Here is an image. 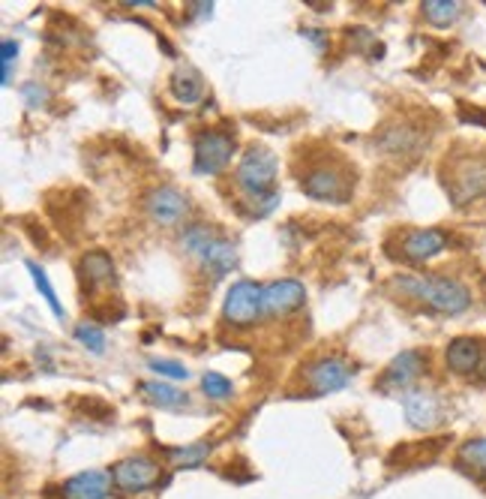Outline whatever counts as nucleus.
<instances>
[{
	"mask_svg": "<svg viewBox=\"0 0 486 499\" xmlns=\"http://www.w3.org/2000/svg\"><path fill=\"white\" fill-rule=\"evenodd\" d=\"M301 186L315 202L342 204L351 199V193H355V168L342 163L339 157L312 159V163L301 172Z\"/></svg>",
	"mask_w": 486,
	"mask_h": 499,
	"instance_id": "20e7f679",
	"label": "nucleus"
},
{
	"mask_svg": "<svg viewBox=\"0 0 486 499\" xmlns=\"http://www.w3.org/2000/svg\"><path fill=\"white\" fill-rule=\"evenodd\" d=\"M78 268H81V277H85L87 286H103V283L114 277V262L105 250H90V253H85L78 262Z\"/></svg>",
	"mask_w": 486,
	"mask_h": 499,
	"instance_id": "6ab92c4d",
	"label": "nucleus"
},
{
	"mask_svg": "<svg viewBox=\"0 0 486 499\" xmlns=\"http://www.w3.org/2000/svg\"><path fill=\"white\" fill-rule=\"evenodd\" d=\"M108 472L103 469H87L72 476L67 485H63V499H105L112 485H108Z\"/></svg>",
	"mask_w": 486,
	"mask_h": 499,
	"instance_id": "f3484780",
	"label": "nucleus"
},
{
	"mask_svg": "<svg viewBox=\"0 0 486 499\" xmlns=\"http://www.w3.org/2000/svg\"><path fill=\"white\" fill-rule=\"evenodd\" d=\"M15 55H18V42L15 40H4V46H0V60H4V67H13Z\"/></svg>",
	"mask_w": 486,
	"mask_h": 499,
	"instance_id": "cd10ccee",
	"label": "nucleus"
},
{
	"mask_svg": "<svg viewBox=\"0 0 486 499\" xmlns=\"http://www.w3.org/2000/svg\"><path fill=\"white\" fill-rule=\"evenodd\" d=\"M306 301V289L303 283L297 280H276L265 286V295H261V313L265 316H285L301 310Z\"/></svg>",
	"mask_w": 486,
	"mask_h": 499,
	"instance_id": "f8f14e48",
	"label": "nucleus"
},
{
	"mask_svg": "<svg viewBox=\"0 0 486 499\" xmlns=\"http://www.w3.org/2000/svg\"><path fill=\"white\" fill-rule=\"evenodd\" d=\"M139 388H141L144 400H150V404L159 406V409H180V406L189 404L186 391L171 388L168 382H141Z\"/></svg>",
	"mask_w": 486,
	"mask_h": 499,
	"instance_id": "aec40b11",
	"label": "nucleus"
},
{
	"mask_svg": "<svg viewBox=\"0 0 486 499\" xmlns=\"http://www.w3.org/2000/svg\"><path fill=\"white\" fill-rule=\"evenodd\" d=\"M112 478L123 494H141V490L157 485L159 467L150 458H141L139 454V458H126V460L117 463V467L112 469Z\"/></svg>",
	"mask_w": 486,
	"mask_h": 499,
	"instance_id": "9b49d317",
	"label": "nucleus"
},
{
	"mask_svg": "<svg viewBox=\"0 0 486 499\" xmlns=\"http://www.w3.org/2000/svg\"><path fill=\"white\" fill-rule=\"evenodd\" d=\"M474 379L486 382V346H483V358H481V367H477V373H474Z\"/></svg>",
	"mask_w": 486,
	"mask_h": 499,
	"instance_id": "c756f323",
	"label": "nucleus"
},
{
	"mask_svg": "<svg viewBox=\"0 0 486 499\" xmlns=\"http://www.w3.org/2000/svg\"><path fill=\"white\" fill-rule=\"evenodd\" d=\"M76 340L85 346V349L90 352H105V334H103V328L94 325V322H78L76 325Z\"/></svg>",
	"mask_w": 486,
	"mask_h": 499,
	"instance_id": "5701e85b",
	"label": "nucleus"
},
{
	"mask_svg": "<svg viewBox=\"0 0 486 499\" xmlns=\"http://www.w3.org/2000/svg\"><path fill=\"white\" fill-rule=\"evenodd\" d=\"M459 460L477 472H486V436L483 440H468L463 449H459Z\"/></svg>",
	"mask_w": 486,
	"mask_h": 499,
	"instance_id": "b1692460",
	"label": "nucleus"
},
{
	"mask_svg": "<svg viewBox=\"0 0 486 499\" xmlns=\"http://www.w3.org/2000/svg\"><path fill=\"white\" fill-rule=\"evenodd\" d=\"M168 91L180 105H195L204 96V82L193 67H180L168 78Z\"/></svg>",
	"mask_w": 486,
	"mask_h": 499,
	"instance_id": "a211bd4d",
	"label": "nucleus"
},
{
	"mask_svg": "<svg viewBox=\"0 0 486 499\" xmlns=\"http://www.w3.org/2000/svg\"><path fill=\"white\" fill-rule=\"evenodd\" d=\"M276 157L274 150H267L265 145H252L247 148V154L240 157L234 181H238L240 193L247 195L252 204H258V213H267L279 202V195L274 190L276 184Z\"/></svg>",
	"mask_w": 486,
	"mask_h": 499,
	"instance_id": "f257e3e1",
	"label": "nucleus"
},
{
	"mask_svg": "<svg viewBox=\"0 0 486 499\" xmlns=\"http://www.w3.org/2000/svg\"><path fill=\"white\" fill-rule=\"evenodd\" d=\"M207 454H211V445L195 442V445H186V449L171 451V460H175L177 467H198L202 460H207Z\"/></svg>",
	"mask_w": 486,
	"mask_h": 499,
	"instance_id": "a878e982",
	"label": "nucleus"
},
{
	"mask_svg": "<svg viewBox=\"0 0 486 499\" xmlns=\"http://www.w3.org/2000/svg\"><path fill=\"white\" fill-rule=\"evenodd\" d=\"M211 13H213L211 4H198V6H195V15H198V19H211Z\"/></svg>",
	"mask_w": 486,
	"mask_h": 499,
	"instance_id": "c85d7f7f",
	"label": "nucleus"
},
{
	"mask_svg": "<svg viewBox=\"0 0 486 499\" xmlns=\"http://www.w3.org/2000/svg\"><path fill=\"white\" fill-rule=\"evenodd\" d=\"M144 211H148V217L153 222H159V226H175L189 213V199L186 193H180L177 186H153V190L144 195Z\"/></svg>",
	"mask_w": 486,
	"mask_h": 499,
	"instance_id": "1a4fd4ad",
	"label": "nucleus"
},
{
	"mask_svg": "<svg viewBox=\"0 0 486 499\" xmlns=\"http://www.w3.org/2000/svg\"><path fill=\"white\" fill-rule=\"evenodd\" d=\"M423 355L418 349H405L400 352L396 358L387 364V370L382 373V379H378V388L382 391H391V388H409L414 379L423 373Z\"/></svg>",
	"mask_w": 486,
	"mask_h": 499,
	"instance_id": "2eb2a0df",
	"label": "nucleus"
},
{
	"mask_svg": "<svg viewBox=\"0 0 486 499\" xmlns=\"http://www.w3.org/2000/svg\"><path fill=\"white\" fill-rule=\"evenodd\" d=\"M180 247H184L213 280L225 277V274L238 265V247H234V240L222 238L220 229L204 226V222L189 226L184 235H180Z\"/></svg>",
	"mask_w": 486,
	"mask_h": 499,
	"instance_id": "f03ea898",
	"label": "nucleus"
},
{
	"mask_svg": "<svg viewBox=\"0 0 486 499\" xmlns=\"http://www.w3.org/2000/svg\"><path fill=\"white\" fill-rule=\"evenodd\" d=\"M202 391L211 400H229L231 397V379H225L222 373L207 370L202 377Z\"/></svg>",
	"mask_w": 486,
	"mask_h": 499,
	"instance_id": "393cba45",
	"label": "nucleus"
},
{
	"mask_svg": "<svg viewBox=\"0 0 486 499\" xmlns=\"http://www.w3.org/2000/svg\"><path fill=\"white\" fill-rule=\"evenodd\" d=\"M423 145H427V132H420L414 123H405V121L384 123L375 136V148L382 150V154H391L400 159L418 157Z\"/></svg>",
	"mask_w": 486,
	"mask_h": 499,
	"instance_id": "6e6552de",
	"label": "nucleus"
},
{
	"mask_svg": "<svg viewBox=\"0 0 486 499\" xmlns=\"http://www.w3.org/2000/svg\"><path fill=\"white\" fill-rule=\"evenodd\" d=\"M195 175H216L231 163L234 157V136L229 130H202L193 141Z\"/></svg>",
	"mask_w": 486,
	"mask_h": 499,
	"instance_id": "423d86ee",
	"label": "nucleus"
},
{
	"mask_svg": "<svg viewBox=\"0 0 486 499\" xmlns=\"http://www.w3.org/2000/svg\"><path fill=\"white\" fill-rule=\"evenodd\" d=\"M351 373L355 370H351V364L346 358L328 355V358H319L310 364V370H306V386H310L315 395H328V391L346 388Z\"/></svg>",
	"mask_w": 486,
	"mask_h": 499,
	"instance_id": "9d476101",
	"label": "nucleus"
},
{
	"mask_svg": "<svg viewBox=\"0 0 486 499\" xmlns=\"http://www.w3.org/2000/svg\"><path fill=\"white\" fill-rule=\"evenodd\" d=\"M150 370L157 373V377H168V379H186L189 370L184 367V364L177 361H162V358H153L150 361Z\"/></svg>",
	"mask_w": 486,
	"mask_h": 499,
	"instance_id": "bb28decb",
	"label": "nucleus"
},
{
	"mask_svg": "<svg viewBox=\"0 0 486 499\" xmlns=\"http://www.w3.org/2000/svg\"><path fill=\"white\" fill-rule=\"evenodd\" d=\"M423 15H427L436 28H447V24L456 22L459 4L456 0H427V4H423Z\"/></svg>",
	"mask_w": 486,
	"mask_h": 499,
	"instance_id": "412c9836",
	"label": "nucleus"
},
{
	"mask_svg": "<svg viewBox=\"0 0 486 499\" xmlns=\"http://www.w3.org/2000/svg\"><path fill=\"white\" fill-rule=\"evenodd\" d=\"M391 286L447 316L465 313L468 304H472V292L450 277H409V274H402V277H393Z\"/></svg>",
	"mask_w": 486,
	"mask_h": 499,
	"instance_id": "7ed1b4c3",
	"label": "nucleus"
},
{
	"mask_svg": "<svg viewBox=\"0 0 486 499\" xmlns=\"http://www.w3.org/2000/svg\"><path fill=\"white\" fill-rule=\"evenodd\" d=\"M261 295H265V286L256 280H238L225 295L222 304V316L225 322L234 328H249L256 325V319L261 316Z\"/></svg>",
	"mask_w": 486,
	"mask_h": 499,
	"instance_id": "0eeeda50",
	"label": "nucleus"
},
{
	"mask_svg": "<svg viewBox=\"0 0 486 499\" xmlns=\"http://www.w3.org/2000/svg\"><path fill=\"white\" fill-rule=\"evenodd\" d=\"M447 247V235L438 229H411L402 235L400 253L409 262H427L432 256H438Z\"/></svg>",
	"mask_w": 486,
	"mask_h": 499,
	"instance_id": "4468645a",
	"label": "nucleus"
},
{
	"mask_svg": "<svg viewBox=\"0 0 486 499\" xmlns=\"http://www.w3.org/2000/svg\"><path fill=\"white\" fill-rule=\"evenodd\" d=\"M402 409H405V422L418 427V431H432L441 422V415H445L441 400L432 391H423V388H411L402 397Z\"/></svg>",
	"mask_w": 486,
	"mask_h": 499,
	"instance_id": "ddd939ff",
	"label": "nucleus"
},
{
	"mask_svg": "<svg viewBox=\"0 0 486 499\" xmlns=\"http://www.w3.org/2000/svg\"><path fill=\"white\" fill-rule=\"evenodd\" d=\"M481 358H483V343L474 340V337H456L445 352L447 367L454 373H463V377H474L477 367H481Z\"/></svg>",
	"mask_w": 486,
	"mask_h": 499,
	"instance_id": "dca6fc26",
	"label": "nucleus"
},
{
	"mask_svg": "<svg viewBox=\"0 0 486 499\" xmlns=\"http://www.w3.org/2000/svg\"><path fill=\"white\" fill-rule=\"evenodd\" d=\"M445 184H447L450 202H454L456 208L483 199L486 195V157L456 159L450 175H445Z\"/></svg>",
	"mask_w": 486,
	"mask_h": 499,
	"instance_id": "39448f33",
	"label": "nucleus"
},
{
	"mask_svg": "<svg viewBox=\"0 0 486 499\" xmlns=\"http://www.w3.org/2000/svg\"><path fill=\"white\" fill-rule=\"evenodd\" d=\"M27 271H31V277H33V283H36V289L42 292V298L49 301V307H51V313L58 316V319H63V304L58 301V295H54V286L49 283V277H45V271L40 268L36 262H27Z\"/></svg>",
	"mask_w": 486,
	"mask_h": 499,
	"instance_id": "4be33fe9",
	"label": "nucleus"
}]
</instances>
